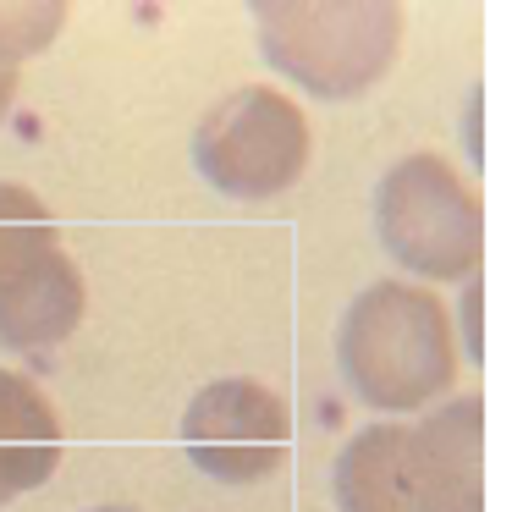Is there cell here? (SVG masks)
<instances>
[{
  "label": "cell",
  "mask_w": 512,
  "mask_h": 512,
  "mask_svg": "<svg viewBox=\"0 0 512 512\" xmlns=\"http://www.w3.org/2000/svg\"><path fill=\"white\" fill-rule=\"evenodd\" d=\"M309 166V116L270 83L221 94L193 127V171L221 199L265 204Z\"/></svg>",
  "instance_id": "obj_5"
},
{
  "label": "cell",
  "mask_w": 512,
  "mask_h": 512,
  "mask_svg": "<svg viewBox=\"0 0 512 512\" xmlns=\"http://www.w3.org/2000/svg\"><path fill=\"white\" fill-rule=\"evenodd\" d=\"M402 6L391 0H259L254 34L270 72L314 100H358L402 50Z\"/></svg>",
  "instance_id": "obj_3"
},
{
  "label": "cell",
  "mask_w": 512,
  "mask_h": 512,
  "mask_svg": "<svg viewBox=\"0 0 512 512\" xmlns=\"http://www.w3.org/2000/svg\"><path fill=\"white\" fill-rule=\"evenodd\" d=\"M375 237L391 265L419 281H474L485 254V210L452 160L419 149L375 182Z\"/></svg>",
  "instance_id": "obj_4"
},
{
  "label": "cell",
  "mask_w": 512,
  "mask_h": 512,
  "mask_svg": "<svg viewBox=\"0 0 512 512\" xmlns=\"http://www.w3.org/2000/svg\"><path fill=\"white\" fill-rule=\"evenodd\" d=\"M479 100L485 94H468V111H463V144H468V166H485V149H479Z\"/></svg>",
  "instance_id": "obj_12"
},
{
  "label": "cell",
  "mask_w": 512,
  "mask_h": 512,
  "mask_svg": "<svg viewBox=\"0 0 512 512\" xmlns=\"http://www.w3.org/2000/svg\"><path fill=\"white\" fill-rule=\"evenodd\" d=\"M342 512H485V402H441L419 424H364L336 452Z\"/></svg>",
  "instance_id": "obj_1"
},
{
  "label": "cell",
  "mask_w": 512,
  "mask_h": 512,
  "mask_svg": "<svg viewBox=\"0 0 512 512\" xmlns=\"http://www.w3.org/2000/svg\"><path fill=\"white\" fill-rule=\"evenodd\" d=\"M83 320V270L67 248L45 254L0 287V347L6 353H45L67 342Z\"/></svg>",
  "instance_id": "obj_7"
},
{
  "label": "cell",
  "mask_w": 512,
  "mask_h": 512,
  "mask_svg": "<svg viewBox=\"0 0 512 512\" xmlns=\"http://www.w3.org/2000/svg\"><path fill=\"white\" fill-rule=\"evenodd\" d=\"M61 468V413L28 375L0 369V507Z\"/></svg>",
  "instance_id": "obj_8"
},
{
  "label": "cell",
  "mask_w": 512,
  "mask_h": 512,
  "mask_svg": "<svg viewBox=\"0 0 512 512\" xmlns=\"http://www.w3.org/2000/svg\"><path fill=\"white\" fill-rule=\"evenodd\" d=\"M89 512H138V507H122V501H111V507H89Z\"/></svg>",
  "instance_id": "obj_14"
},
{
  "label": "cell",
  "mask_w": 512,
  "mask_h": 512,
  "mask_svg": "<svg viewBox=\"0 0 512 512\" xmlns=\"http://www.w3.org/2000/svg\"><path fill=\"white\" fill-rule=\"evenodd\" d=\"M17 83H23L17 72H6V67H0V122H6V111L17 105Z\"/></svg>",
  "instance_id": "obj_13"
},
{
  "label": "cell",
  "mask_w": 512,
  "mask_h": 512,
  "mask_svg": "<svg viewBox=\"0 0 512 512\" xmlns=\"http://www.w3.org/2000/svg\"><path fill=\"white\" fill-rule=\"evenodd\" d=\"M463 353L485 358V342H479V281H463Z\"/></svg>",
  "instance_id": "obj_11"
},
{
  "label": "cell",
  "mask_w": 512,
  "mask_h": 512,
  "mask_svg": "<svg viewBox=\"0 0 512 512\" xmlns=\"http://www.w3.org/2000/svg\"><path fill=\"white\" fill-rule=\"evenodd\" d=\"M336 369L375 413H419L457 380V325L430 287L369 281L336 325Z\"/></svg>",
  "instance_id": "obj_2"
},
{
  "label": "cell",
  "mask_w": 512,
  "mask_h": 512,
  "mask_svg": "<svg viewBox=\"0 0 512 512\" xmlns=\"http://www.w3.org/2000/svg\"><path fill=\"white\" fill-rule=\"evenodd\" d=\"M67 28V6L61 0H0V67L17 72L50 50Z\"/></svg>",
  "instance_id": "obj_10"
},
{
  "label": "cell",
  "mask_w": 512,
  "mask_h": 512,
  "mask_svg": "<svg viewBox=\"0 0 512 512\" xmlns=\"http://www.w3.org/2000/svg\"><path fill=\"white\" fill-rule=\"evenodd\" d=\"M182 452L215 485H259L292 452V408L259 380H210L182 413Z\"/></svg>",
  "instance_id": "obj_6"
},
{
  "label": "cell",
  "mask_w": 512,
  "mask_h": 512,
  "mask_svg": "<svg viewBox=\"0 0 512 512\" xmlns=\"http://www.w3.org/2000/svg\"><path fill=\"white\" fill-rule=\"evenodd\" d=\"M61 237L50 221L45 199L23 182H0V287L12 276H23L28 265H39L45 254H56Z\"/></svg>",
  "instance_id": "obj_9"
}]
</instances>
